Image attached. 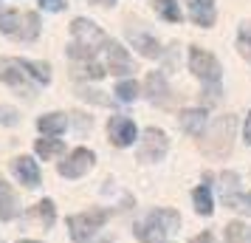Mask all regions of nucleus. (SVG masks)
I'll return each instance as SVG.
<instances>
[{"label": "nucleus", "instance_id": "30", "mask_svg": "<svg viewBox=\"0 0 251 243\" xmlns=\"http://www.w3.org/2000/svg\"><path fill=\"white\" fill-rule=\"evenodd\" d=\"M189 243H215V235H212V232H201V235H195Z\"/></svg>", "mask_w": 251, "mask_h": 243}, {"label": "nucleus", "instance_id": "2", "mask_svg": "<svg viewBox=\"0 0 251 243\" xmlns=\"http://www.w3.org/2000/svg\"><path fill=\"white\" fill-rule=\"evenodd\" d=\"M234 128H237V119L234 116H220L215 119L206 133H201V153L209 156V159H226L231 153V144H234Z\"/></svg>", "mask_w": 251, "mask_h": 243}, {"label": "nucleus", "instance_id": "18", "mask_svg": "<svg viewBox=\"0 0 251 243\" xmlns=\"http://www.w3.org/2000/svg\"><path fill=\"white\" fill-rule=\"evenodd\" d=\"M226 243H251V226L243 220H231L226 226Z\"/></svg>", "mask_w": 251, "mask_h": 243}, {"label": "nucleus", "instance_id": "20", "mask_svg": "<svg viewBox=\"0 0 251 243\" xmlns=\"http://www.w3.org/2000/svg\"><path fill=\"white\" fill-rule=\"evenodd\" d=\"M152 6H155V12L164 17V20H170V23H181L183 14L178 9V3L175 0H152Z\"/></svg>", "mask_w": 251, "mask_h": 243}, {"label": "nucleus", "instance_id": "27", "mask_svg": "<svg viewBox=\"0 0 251 243\" xmlns=\"http://www.w3.org/2000/svg\"><path fill=\"white\" fill-rule=\"evenodd\" d=\"M20 122V113L14 110V108H6V105H0V125H17Z\"/></svg>", "mask_w": 251, "mask_h": 243}, {"label": "nucleus", "instance_id": "22", "mask_svg": "<svg viewBox=\"0 0 251 243\" xmlns=\"http://www.w3.org/2000/svg\"><path fill=\"white\" fill-rule=\"evenodd\" d=\"M74 74L76 77H88V80H102L104 74H107V68H104L102 62L91 59V62H76L74 65Z\"/></svg>", "mask_w": 251, "mask_h": 243}, {"label": "nucleus", "instance_id": "36", "mask_svg": "<svg viewBox=\"0 0 251 243\" xmlns=\"http://www.w3.org/2000/svg\"><path fill=\"white\" fill-rule=\"evenodd\" d=\"M102 243H110V241H102Z\"/></svg>", "mask_w": 251, "mask_h": 243}, {"label": "nucleus", "instance_id": "11", "mask_svg": "<svg viewBox=\"0 0 251 243\" xmlns=\"http://www.w3.org/2000/svg\"><path fill=\"white\" fill-rule=\"evenodd\" d=\"M104 51H107V62H104V68L110 71V74H130V71H133V62H130L127 51L119 46V43L110 40V46L104 48Z\"/></svg>", "mask_w": 251, "mask_h": 243}, {"label": "nucleus", "instance_id": "31", "mask_svg": "<svg viewBox=\"0 0 251 243\" xmlns=\"http://www.w3.org/2000/svg\"><path fill=\"white\" fill-rule=\"evenodd\" d=\"M240 209H246V212L251 215V192H249V195H243V198H240Z\"/></svg>", "mask_w": 251, "mask_h": 243}, {"label": "nucleus", "instance_id": "34", "mask_svg": "<svg viewBox=\"0 0 251 243\" xmlns=\"http://www.w3.org/2000/svg\"><path fill=\"white\" fill-rule=\"evenodd\" d=\"M91 3H99V6H107V3H113V0H91Z\"/></svg>", "mask_w": 251, "mask_h": 243}, {"label": "nucleus", "instance_id": "12", "mask_svg": "<svg viewBox=\"0 0 251 243\" xmlns=\"http://www.w3.org/2000/svg\"><path fill=\"white\" fill-rule=\"evenodd\" d=\"M23 62L20 59H0V82L12 85V88H25V74H23Z\"/></svg>", "mask_w": 251, "mask_h": 243}, {"label": "nucleus", "instance_id": "15", "mask_svg": "<svg viewBox=\"0 0 251 243\" xmlns=\"http://www.w3.org/2000/svg\"><path fill=\"white\" fill-rule=\"evenodd\" d=\"M37 128L40 133H46V136H59L62 130L68 128V116L65 113H46L37 119Z\"/></svg>", "mask_w": 251, "mask_h": 243}, {"label": "nucleus", "instance_id": "16", "mask_svg": "<svg viewBox=\"0 0 251 243\" xmlns=\"http://www.w3.org/2000/svg\"><path fill=\"white\" fill-rule=\"evenodd\" d=\"M130 43H133V48H138L144 57H158L161 54V46L155 37L150 34H141V31H130Z\"/></svg>", "mask_w": 251, "mask_h": 243}, {"label": "nucleus", "instance_id": "8", "mask_svg": "<svg viewBox=\"0 0 251 243\" xmlns=\"http://www.w3.org/2000/svg\"><path fill=\"white\" fill-rule=\"evenodd\" d=\"M93 162H96V153L88 150V147H76L65 162L59 164V175L62 178H82L93 167Z\"/></svg>", "mask_w": 251, "mask_h": 243}, {"label": "nucleus", "instance_id": "25", "mask_svg": "<svg viewBox=\"0 0 251 243\" xmlns=\"http://www.w3.org/2000/svg\"><path fill=\"white\" fill-rule=\"evenodd\" d=\"M34 150L40 153L43 159H54V156L62 153V141H59V139H37Z\"/></svg>", "mask_w": 251, "mask_h": 243}, {"label": "nucleus", "instance_id": "4", "mask_svg": "<svg viewBox=\"0 0 251 243\" xmlns=\"http://www.w3.org/2000/svg\"><path fill=\"white\" fill-rule=\"evenodd\" d=\"M0 31L14 40H34L40 34V20L34 12H3L0 14Z\"/></svg>", "mask_w": 251, "mask_h": 243}, {"label": "nucleus", "instance_id": "13", "mask_svg": "<svg viewBox=\"0 0 251 243\" xmlns=\"http://www.w3.org/2000/svg\"><path fill=\"white\" fill-rule=\"evenodd\" d=\"M17 212H20V204H17V195H14V189L3 178H0V220H12L17 218Z\"/></svg>", "mask_w": 251, "mask_h": 243}, {"label": "nucleus", "instance_id": "9", "mask_svg": "<svg viewBox=\"0 0 251 243\" xmlns=\"http://www.w3.org/2000/svg\"><path fill=\"white\" fill-rule=\"evenodd\" d=\"M107 136H110V141H113L116 147H130L138 136L136 122L127 119V116H113V119L107 122Z\"/></svg>", "mask_w": 251, "mask_h": 243}, {"label": "nucleus", "instance_id": "33", "mask_svg": "<svg viewBox=\"0 0 251 243\" xmlns=\"http://www.w3.org/2000/svg\"><path fill=\"white\" fill-rule=\"evenodd\" d=\"M198 3H215V0H189V6H198Z\"/></svg>", "mask_w": 251, "mask_h": 243}, {"label": "nucleus", "instance_id": "21", "mask_svg": "<svg viewBox=\"0 0 251 243\" xmlns=\"http://www.w3.org/2000/svg\"><path fill=\"white\" fill-rule=\"evenodd\" d=\"M192 201H195V209H198L201 215H212V209H215V204H212V192H209V187H206V184L195 187Z\"/></svg>", "mask_w": 251, "mask_h": 243}, {"label": "nucleus", "instance_id": "26", "mask_svg": "<svg viewBox=\"0 0 251 243\" xmlns=\"http://www.w3.org/2000/svg\"><path fill=\"white\" fill-rule=\"evenodd\" d=\"M116 96H119L122 102H133V99L138 96V85H136L133 80L119 82V85H116Z\"/></svg>", "mask_w": 251, "mask_h": 243}, {"label": "nucleus", "instance_id": "7", "mask_svg": "<svg viewBox=\"0 0 251 243\" xmlns=\"http://www.w3.org/2000/svg\"><path fill=\"white\" fill-rule=\"evenodd\" d=\"M189 68H192L195 77H201L203 82H217L220 74H223L220 62L209 51H203V48H198V46L189 48Z\"/></svg>", "mask_w": 251, "mask_h": 243}, {"label": "nucleus", "instance_id": "6", "mask_svg": "<svg viewBox=\"0 0 251 243\" xmlns=\"http://www.w3.org/2000/svg\"><path fill=\"white\" fill-rule=\"evenodd\" d=\"M167 147H170L167 133L158 128H147L141 136V144H138V159L141 162H161L167 156Z\"/></svg>", "mask_w": 251, "mask_h": 243}, {"label": "nucleus", "instance_id": "19", "mask_svg": "<svg viewBox=\"0 0 251 243\" xmlns=\"http://www.w3.org/2000/svg\"><path fill=\"white\" fill-rule=\"evenodd\" d=\"M31 215H34V218L40 220V223H43L46 229H51V226H54V218H57V209H54V201H51V198H46V201H40V204L34 207V212H31Z\"/></svg>", "mask_w": 251, "mask_h": 243}, {"label": "nucleus", "instance_id": "14", "mask_svg": "<svg viewBox=\"0 0 251 243\" xmlns=\"http://www.w3.org/2000/svg\"><path fill=\"white\" fill-rule=\"evenodd\" d=\"M178 122H181V128L186 130L189 136H201L203 128H206V113L201 108H189V110H181Z\"/></svg>", "mask_w": 251, "mask_h": 243}, {"label": "nucleus", "instance_id": "29", "mask_svg": "<svg viewBox=\"0 0 251 243\" xmlns=\"http://www.w3.org/2000/svg\"><path fill=\"white\" fill-rule=\"evenodd\" d=\"M40 6H43L46 12H62L65 3H62V0H40Z\"/></svg>", "mask_w": 251, "mask_h": 243}, {"label": "nucleus", "instance_id": "10", "mask_svg": "<svg viewBox=\"0 0 251 243\" xmlns=\"http://www.w3.org/2000/svg\"><path fill=\"white\" fill-rule=\"evenodd\" d=\"M12 173L20 178V184L25 187H37L40 184V167L31 156H17L12 162Z\"/></svg>", "mask_w": 251, "mask_h": 243}, {"label": "nucleus", "instance_id": "5", "mask_svg": "<svg viewBox=\"0 0 251 243\" xmlns=\"http://www.w3.org/2000/svg\"><path fill=\"white\" fill-rule=\"evenodd\" d=\"M104 220H107V209H88V212H79V215H71L68 232L76 243H88L93 238V232L102 229Z\"/></svg>", "mask_w": 251, "mask_h": 243}, {"label": "nucleus", "instance_id": "1", "mask_svg": "<svg viewBox=\"0 0 251 243\" xmlns=\"http://www.w3.org/2000/svg\"><path fill=\"white\" fill-rule=\"evenodd\" d=\"M71 34H74V43L68 46V57L74 62H91V59H96L99 48L110 46V37L93 20H85V17H76L71 23Z\"/></svg>", "mask_w": 251, "mask_h": 243}, {"label": "nucleus", "instance_id": "24", "mask_svg": "<svg viewBox=\"0 0 251 243\" xmlns=\"http://www.w3.org/2000/svg\"><path fill=\"white\" fill-rule=\"evenodd\" d=\"M237 51H240V57L246 59V62H251V23H243V26H240Z\"/></svg>", "mask_w": 251, "mask_h": 243}, {"label": "nucleus", "instance_id": "3", "mask_svg": "<svg viewBox=\"0 0 251 243\" xmlns=\"http://www.w3.org/2000/svg\"><path fill=\"white\" fill-rule=\"evenodd\" d=\"M178 223L181 218L175 209H152L141 223H136V235L141 243H164L178 229Z\"/></svg>", "mask_w": 251, "mask_h": 243}, {"label": "nucleus", "instance_id": "32", "mask_svg": "<svg viewBox=\"0 0 251 243\" xmlns=\"http://www.w3.org/2000/svg\"><path fill=\"white\" fill-rule=\"evenodd\" d=\"M243 133H246V144H251V113L246 116V130Z\"/></svg>", "mask_w": 251, "mask_h": 243}, {"label": "nucleus", "instance_id": "17", "mask_svg": "<svg viewBox=\"0 0 251 243\" xmlns=\"http://www.w3.org/2000/svg\"><path fill=\"white\" fill-rule=\"evenodd\" d=\"M144 85H147L150 99H152V102H158V105L164 102V99H167V93H170V88H167V80H164V74H161V71H152Z\"/></svg>", "mask_w": 251, "mask_h": 243}, {"label": "nucleus", "instance_id": "28", "mask_svg": "<svg viewBox=\"0 0 251 243\" xmlns=\"http://www.w3.org/2000/svg\"><path fill=\"white\" fill-rule=\"evenodd\" d=\"M79 96L82 99H91V102H96V105H107V99L99 96V91H79Z\"/></svg>", "mask_w": 251, "mask_h": 243}, {"label": "nucleus", "instance_id": "35", "mask_svg": "<svg viewBox=\"0 0 251 243\" xmlns=\"http://www.w3.org/2000/svg\"><path fill=\"white\" fill-rule=\"evenodd\" d=\"M20 243H37V241H20Z\"/></svg>", "mask_w": 251, "mask_h": 243}, {"label": "nucleus", "instance_id": "23", "mask_svg": "<svg viewBox=\"0 0 251 243\" xmlns=\"http://www.w3.org/2000/svg\"><path fill=\"white\" fill-rule=\"evenodd\" d=\"M20 62H23V68L28 71L37 82H43V85L51 82V68H48V62H37V59H20Z\"/></svg>", "mask_w": 251, "mask_h": 243}]
</instances>
